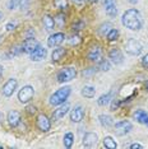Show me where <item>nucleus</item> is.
Returning <instances> with one entry per match:
<instances>
[{
    "instance_id": "18",
    "label": "nucleus",
    "mask_w": 148,
    "mask_h": 149,
    "mask_svg": "<svg viewBox=\"0 0 148 149\" xmlns=\"http://www.w3.org/2000/svg\"><path fill=\"white\" fill-rule=\"evenodd\" d=\"M6 120H8V124L10 125L12 127L18 126L19 123H21V113L15 110H12L8 112V116H6Z\"/></svg>"
},
{
    "instance_id": "42",
    "label": "nucleus",
    "mask_w": 148,
    "mask_h": 149,
    "mask_svg": "<svg viewBox=\"0 0 148 149\" xmlns=\"http://www.w3.org/2000/svg\"><path fill=\"white\" fill-rule=\"evenodd\" d=\"M144 87H146V89L148 91V80H146V83H144Z\"/></svg>"
},
{
    "instance_id": "8",
    "label": "nucleus",
    "mask_w": 148,
    "mask_h": 149,
    "mask_svg": "<svg viewBox=\"0 0 148 149\" xmlns=\"http://www.w3.org/2000/svg\"><path fill=\"white\" fill-rule=\"evenodd\" d=\"M17 87H18V80L14 79V78H10V79L3 86V89H1L3 96L10 97L12 94L14 93V91L17 89Z\"/></svg>"
},
{
    "instance_id": "26",
    "label": "nucleus",
    "mask_w": 148,
    "mask_h": 149,
    "mask_svg": "<svg viewBox=\"0 0 148 149\" xmlns=\"http://www.w3.org/2000/svg\"><path fill=\"white\" fill-rule=\"evenodd\" d=\"M63 143H64V147L65 148H72V145L74 143V135L72 133H66L65 135H64Z\"/></svg>"
},
{
    "instance_id": "15",
    "label": "nucleus",
    "mask_w": 148,
    "mask_h": 149,
    "mask_svg": "<svg viewBox=\"0 0 148 149\" xmlns=\"http://www.w3.org/2000/svg\"><path fill=\"white\" fill-rule=\"evenodd\" d=\"M109 59L114 65H120V64H123V61H124L123 52L120 51L119 49H112L109 52Z\"/></svg>"
},
{
    "instance_id": "22",
    "label": "nucleus",
    "mask_w": 148,
    "mask_h": 149,
    "mask_svg": "<svg viewBox=\"0 0 148 149\" xmlns=\"http://www.w3.org/2000/svg\"><path fill=\"white\" fill-rule=\"evenodd\" d=\"M110 101H112V92H109L106 94H102L98 100H97V104L98 106H106V104L110 103Z\"/></svg>"
},
{
    "instance_id": "44",
    "label": "nucleus",
    "mask_w": 148,
    "mask_h": 149,
    "mask_svg": "<svg viewBox=\"0 0 148 149\" xmlns=\"http://www.w3.org/2000/svg\"><path fill=\"white\" fill-rule=\"evenodd\" d=\"M91 3H96V1H98V0H89Z\"/></svg>"
},
{
    "instance_id": "43",
    "label": "nucleus",
    "mask_w": 148,
    "mask_h": 149,
    "mask_svg": "<svg viewBox=\"0 0 148 149\" xmlns=\"http://www.w3.org/2000/svg\"><path fill=\"white\" fill-rule=\"evenodd\" d=\"M1 19H3V13L0 12V21H1Z\"/></svg>"
},
{
    "instance_id": "37",
    "label": "nucleus",
    "mask_w": 148,
    "mask_h": 149,
    "mask_svg": "<svg viewBox=\"0 0 148 149\" xmlns=\"http://www.w3.org/2000/svg\"><path fill=\"white\" fill-rule=\"evenodd\" d=\"M117 107H119V101H115V100H112V104H111V111H115L117 110Z\"/></svg>"
},
{
    "instance_id": "11",
    "label": "nucleus",
    "mask_w": 148,
    "mask_h": 149,
    "mask_svg": "<svg viewBox=\"0 0 148 149\" xmlns=\"http://www.w3.org/2000/svg\"><path fill=\"white\" fill-rule=\"evenodd\" d=\"M103 8H105L106 14L115 18L117 14V8H116V0H103Z\"/></svg>"
},
{
    "instance_id": "31",
    "label": "nucleus",
    "mask_w": 148,
    "mask_h": 149,
    "mask_svg": "<svg viewBox=\"0 0 148 149\" xmlns=\"http://www.w3.org/2000/svg\"><path fill=\"white\" fill-rule=\"evenodd\" d=\"M54 19H55V26L58 24V27H60V28L65 24V15L61 14V13L56 15V18H54Z\"/></svg>"
},
{
    "instance_id": "25",
    "label": "nucleus",
    "mask_w": 148,
    "mask_h": 149,
    "mask_svg": "<svg viewBox=\"0 0 148 149\" xmlns=\"http://www.w3.org/2000/svg\"><path fill=\"white\" fill-rule=\"evenodd\" d=\"M103 147L107 149H116L117 144H116V141L114 140L112 136H105L103 138Z\"/></svg>"
},
{
    "instance_id": "36",
    "label": "nucleus",
    "mask_w": 148,
    "mask_h": 149,
    "mask_svg": "<svg viewBox=\"0 0 148 149\" xmlns=\"http://www.w3.org/2000/svg\"><path fill=\"white\" fill-rule=\"evenodd\" d=\"M130 149H143L144 147L142 144H139V143H133V144H130Z\"/></svg>"
},
{
    "instance_id": "6",
    "label": "nucleus",
    "mask_w": 148,
    "mask_h": 149,
    "mask_svg": "<svg viewBox=\"0 0 148 149\" xmlns=\"http://www.w3.org/2000/svg\"><path fill=\"white\" fill-rule=\"evenodd\" d=\"M33 96H35V88L32 86H24L18 92V100H19V102L23 104L28 103L33 98Z\"/></svg>"
},
{
    "instance_id": "17",
    "label": "nucleus",
    "mask_w": 148,
    "mask_h": 149,
    "mask_svg": "<svg viewBox=\"0 0 148 149\" xmlns=\"http://www.w3.org/2000/svg\"><path fill=\"white\" fill-rule=\"evenodd\" d=\"M97 141H98V136L95 133H87L83 138V147L86 148H93L96 147Z\"/></svg>"
},
{
    "instance_id": "28",
    "label": "nucleus",
    "mask_w": 148,
    "mask_h": 149,
    "mask_svg": "<svg viewBox=\"0 0 148 149\" xmlns=\"http://www.w3.org/2000/svg\"><path fill=\"white\" fill-rule=\"evenodd\" d=\"M111 68V64H110V60H101V61L98 63V69L101 70V72H109Z\"/></svg>"
},
{
    "instance_id": "5",
    "label": "nucleus",
    "mask_w": 148,
    "mask_h": 149,
    "mask_svg": "<svg viewBox=\"0 0 148 149\" xmlns=\"http://www.w3.org/2000/svg\"><path fill=\"white\" fill-rule=\"evenodd\" d=\"M132 130H133V124L128 120L119 121V123H116L114 125V131H115V134L119 135V136H124V135L129 134Z\"/></svg>"
},
{
    "instance_id": "30",
    "label": "nucleus",
    "mask_w": 148,
    "mask_h": 149,
    "mask_svg": "<svg viewBox=\"0 0 148 149\" xmlns=\"http://www.w3.org/2000/svg\"><path fill=\"white\" fill-rule=\"evenodd\" d=\"M111 28H112L111 23H105V24H102V26H101V28H100V35L101 36H106L107 33L110 32Z\"/></svg>"
},
{
    "instance_id": "35",
    "label": "nucleus",
    "mask_w": 148,
    "mask_h": 149,
    "mask_svg": "<svg viewBox=\"0 0 148 149\" xmlns=\"http://www.w3.org/2000/svg\"><path fill=\"white\" fill-rule=\"evenodd\" d=\"M142 66L148 69V54H146V55L142 57Z\"/></svg>"
},
{
    "instance_id": "24",
    "label": "nucleus",
    "mask_w": 148,
    "mask_h": 149,
    "mask_svg": "<svg viewBox=\"0 0 148 149\" xmlns=\"http://www.w3.org/2000/svg\"><path fill=\"white\" fill-rule=\"evenodd\" d=\"M66 54L65 49H61V47H59V49H55L51 54V59L52 61H59L60 59H63V56Z\"/></svg>"
},
{
    "instance_id": "23",
    "label": "nucleus",
    "mask_w": 148,
    "mask_h": 149,
    "mask_svg": "<svg viewBox=\"0 0 148 149\" xmlns=\"http://www.w3.org/2000/svg\"><path fill=\"white\" fill-rule=\"evenodd\" d=\"M96 94V88L92 86H84L82 89V96L86 98H93Z\"/></svg>"
},
{
    "instance_id": "33",
    "label": "nucleus",
    "mask_w": 148,
    "mask_h": 149,
    "mask_svg": "<svg viewBox=\"0 0 148 149\" xmlns=\"http://www.w3.org/2000/svg\"><path fill=\"white\" fill-rule=\"evenodd\" d=\"M80 42V38H79V36H73V37H70V40H69V45H74V46H75V45H78V43Z\"/></svg>"
},
{
    "instance_id": "45",
    "label": "nucleus",
    "mask_w": 148,
    "mask_h": 149,
    "mask_svg": "<svg viewBox=\"0 0 148 149\" xmlns=\"http://www.w3.org/2000/svg\"><path fill=\"white\" fill-rule=\"evenodd\" d=\"M3 120V115H1V112H0V121Z\"/></svg>"
},
{
    "instance_id": "20",
    "label": "nucleus",
    "mask_w": 148,
    "mask_h": 149,
    "mask_svg": "<svg viewBox=\"0 0 148 149\" xmlns=\"http://www.w3.org/2000/svg\"><path fill=\"white\" fill-rule=\"evenodd\" d=\"M98 121H100L101 126H103V127L114 126V118L111 116H109V115H100V116H98Z\"/></svg>"
},
{
    "instance_id": "13",
    "label": "nucleus",
    "mask_w": 148,
    "mask_h": 149,
    "mask_svg": "<svg viewBox=\"0 0 148 149\" xmlns=\"http://www.w3.org/2000/svg\"><path fill=\"white\" fill-rule=\"evenodd\" d=\"M65 36H64L63 32H58V33H54L47 38V46L49 47H58L59 45H61Z\"/></svg>"
},
{
    "instance_id": "21",
    "label": "nucleus",
    "mask_w": 148,
    "mask_h": 149,
    "mask_svg": "<svg viewBox=\"0 0 148 149\" xmlns=\"http://www.w3.org/2000/svg\"><path fill=\"white\" fill-rule=\"evenodd\" d=\"M42 22H43V26H45V28H46V31L47 32L54 31V27H55V19H54L51 15H45L43 17V19H42Z\"/></svg>"
},
{
    "instance_id": "32",
    "label": "nucleus",
    "mask_w": 148,
    "mask_h": 149,
    "mask_svg": "<svg viewBox=\"0 0 148 149\" xmlns=\"http://www.w3.org/2000/svg\"><path fill=\"white\" fill-rule=\"evenodd\" d=\"M19 3H21V0H9L8 3V8L10 9V10H13V9H17L19 5Z\"/></svg>"
},
{
    "instance_id": "1",
    "label": "nucleus",
    "mask_w": 148,
    "mask_h": 149,
    "mask_svg": "<svg viewBox=\"0 0 148 149\" xmlns=\"http://www.w3.org/2000/svg\"><path fill=\"white\" fill-rule=\"evenodd\" d=\"M121 23L123 26H125L130 31H139V29L143 28L144 21L140 12L135 8H132L124 12V14L121 17Z\"/></svg>"
},
{
    "instance_id": "9",
    "label": "nucleus",
    "mask_w": 148,
    "mask_h": 149,
    "mask_svg": "<svg viewBox=\"0 0 148 149\" xmlns=\"http://www.w3.org/2000/svg\"><path fill=\"white\" fill-rule=\"evenodd\" d=\"M69 110H70V104H69L68 102H64L63 104H60V107H58L55 111H54V113H52V120H54V121L61 120V118L69 112Z\"/></svg>"
},
{
    "instance_id": "39",
    "label": "nucleus",
    "mask_w": 148,
    "mask_h": 149,
    "mask_svg": "<svg viewBox=\"0 0 148 149\" xmlns=\"http://www.w3.org/2000/svg\"><path fill=\"white\" fill-rule=\"evenodd\" d=\"M73 1L77 5H83V4L86 3V0H73Z\"/></svg>"
},
{
    "instance_id": "19",
    "label": "nucleus",
    "mask_w": 148,
    "mask_h": 149,
    "mask_svg": "<svg viewBox=\"0 0 148 149\" xmlns=\"http://www.w3.org/2000/svg\"><path fill=\"white\" fill-rule=\"evenodd\" d=\"M133 117H134V120H135L137 123H139L142 125H146L147 121H148V113L144 110H140V108L139 110H137L135 112L133 113Z\"/></svg>"
},
{
    "instance_id": "34",
    "label": "nucleus",
    "mask_w": 148,
    "mask_h": 149,
    "mask_svg": "<svg viewBox=\"0 0 148 149\" xmlns=\"http://www.w3.org/2000/svg\"><path fill=\"white\" fill-rule=\"evenodd\" d=\"M15 27H17L15 22H9L8 24L5 26V28H6V31H8V32H12V31H14V29H15Z\"/></svg>"
},
{
    "instance_id": "16",
    "label": "nucleus",
    "mask_w": 148,
    "mask_h": 149,
    "mask_svg": "<svg viewBox=\"0 0 148 149\" xmlns=\"http://www.w3.org/2000/svg\"><path fill=\"white\" fill-rule=\"evenodd\" d=\"M29 55H31L32 61H41V60H43L46 57V55H47V50L43 49L42 46H37Z\"/></svg>"
},
{
    "instance_id": "10",
    "label": "nucleus",
    "mask_w": 148,
    "mask_h": 149,
    "mask_svg": "<svg viewBox=\"0 0 148 149\" xmlns=\"http://www.w3.org/2000/svg\"><path fill=\"white\" fill-rule=\"evenodd\" d=\"M83 117H84V108L80 106V104L75 106L70 111V120H72V123L78 124L83 120Z\"/></svg>"
},
{
    "instance_id": "4",
    "label": "nucleus",
    "mask_w": 148,
    "mask_h": 149,
    "mask_svg": "<svg viewBox=\"0 0 148 149\" xmlns=\"http://www.w3.org/2000/svg\"><path fill=\"white\" fill-rule=\"evenodd\" d=\"M77 77V70L75 68H64L58 73V82L59 83H66L73 80Z\"/></svg>"
},
{
    "instance_id": "27",
    "label": "nucleus",
    "mask_w": 148,
    "mask_h": 149,
    "mask_svg": "<svg viewBox=\"0 0 148 149\" xmlns=\"http://www.w3.org/2000/svg\"><path fill=\"white\" fill-rule=\"evenodd\" d=\"M54 5L59 10H65L68 8V0H54Z\"/></svg>"
},
{
    "instance_id": "40",
    "label": "nucleus",
    "mask_w": 148,
    "mask_h": 149,
    "mask_svg": "<svg viewBox=\"0 0 148 149\" xmlns=\"http://www.w3.org/2000/svg\"><path fill=\"white\" fill-rule=\"evenodd\" d=\"M128 3H130V4L135 5V4H137V3H138V0H128Z\"/></svg>"
},
{
    "instance_id": "3",
    "label": "nucleus",
    "mask_w": 148,
    "mask_h": 149,
    "mask_svg": "<svg viewBox=\"0 0 148 149\" xmlns=\"http://www.w3.org/2000/svg\"><path fill=\"white\" fill-rule=\"evenodd\" d=\"M125 51L132 56H138L143 51V46L138 40L135 38H129L125 43Z\"/></svg>"
},
{
    "instance_id": "7",
    "label": "nucleus",
    "mask_w": 148,
    "mask_h": 149,
    "mask_svg": "<svg viewBox=\"0 0 148 149\" xmlns=\"http://www.w3.org/2000/svg\"><path fill=\"white\" fill-rule=\"evenodd\" d=\"M36 125H37V127H38L40 130L43 131V133H47L50 129H51V121H50V118L46 116V115H43V113L37 116Z\"/></svg>"
},
{
    "instance_id": "12",
    "label": "nucleus",
    "mask_w": 148,
    "mask_h": 149,
    "mask_svg": "<svg viewBox=\"0 0 148 149\" xmlns=\"http://www.w3.org/2000/svg\"><path fill=\"white\" fill-rule=\"evenodd\" d=\"M37 46H40V43L36 38H33V37L32 38H26L22 43V51L26 54H31Z\"/></svg>"
},
{
    "instance_id": "29",
    "label": "nucleus",
    "mask_w": 148,
    "mask_h": 149,
    "mask_svg": "<svg viewBox=\"0 0 148 149\" xmlns=\"http://www.w3.org/2000/svg\"><path fill=\"white\" fill-rule=\"evenodd\" d=\"M117 37H119V31H117L116 28H111L110 32L106 35V38L109 40V41H116Z\"/></svg>"
},
{
    "instance_id": "14",
    "label": "nucleus",
    "mask_w": 148,
    "mask_h": 149,
    "mask_svg": "<svg viewBox=\"0 0 148 149\" xmlns=\"http://www.w3.org/2000/svg\"><path fill=\"white\" fill-rule=\"evenodd\" d=\"M88 59L91 60V61H93V63H100L101 60H102V49H101V46L96 45V46H93L92 49L89 50Z\"/></svg>"
},
{
    "instance_id": "41",
    "label": "nucleus",
    "mask_w": 148,
    "mask_h": 149,
    "mask_svg": "<svg viewBox=\"0 0 148 149\" xmlns=\"http://www.w3.org/2000/svg\"><path fill=\"white\" fill-rule=\"evenodd\" d=\"M3 70H4V68H3V65H0V79H1V75H3Z\"/></svg>"
},
{
    "instance_id": "46",
    "label": "nucleus",
    "mask_w": 148,
    "mask_h": 149,
    "mask_svg": "<svg viewBox=\"0 0 148 149\" xmlns=\"http://www.w3.org/2000/svg\"><path fill=\"white\" fill-rule=\"evenodd\" d=\"M146 125H148V121H147V124H146Z\"/></svg>"
},
{
    "instance_id": "2",
    "label": "nucleus",
    "mask_w": 148,
    "mask_h": 149,
    "mask_svg": "<svg viewBox=\"0 0 148 149\" xmlns=\"http://www.w3.org/2000/svg\"><path fill=\"white\" fill-rule=\"evenodd\" d=\"M70 93H72V88L69 86H64L61 88H59L56 92H54L50 96V104L51 106H60L64 102H66V100L69 98Z\"/></svg>"
},
{
    "instance_id": "38",
    "label": "nucleus",
    "mask_w": 148,
    "mask_h": 149,
    "mask_svg": "<svg viewBox=\"0 0 148 149\" xmlns=\"http://www.w3.org/2000/svg\"><path fill=\"white\" fill-rule=\"evenodd\" d=\"M27 112L28 113H35L36 112V107L35 106H29L28 108H27Z\"/></svg>"
}]
</instances>
